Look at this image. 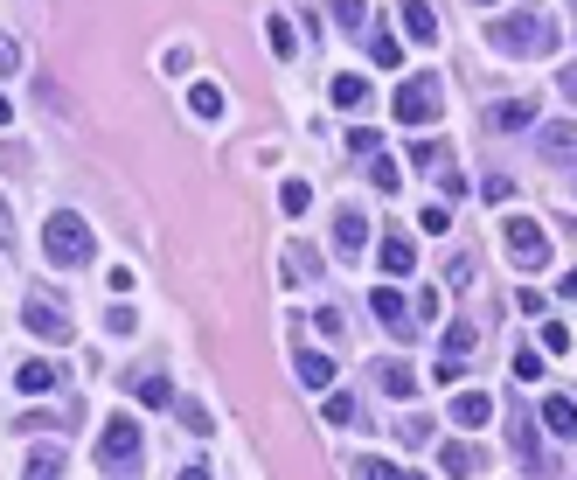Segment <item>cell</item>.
Listing matches in <instances>:
<instances>
[{"instance_id":"31","label":"cell","mask_w":577,"mask_h":480,"mask_svg":"<svg viewBox=\"0 0 577 480\" xmlns=\"http://www.w3.org/2000/svg\"><path fill=\"white\" fill-rule=\"evenodd\" d=\"M174 418H181V425H188L195 439H209V432H216V425H209V411H202V404H188V397L174 404Z\"/></svg>"},{"instance_id":"22","label":"cell","mask_w":577,"mask_h":480,"mask_svg":"<svg viewBox=\"0 0 577 480\" xmlns=\"http://www.w3.org/2000/svg\"><path fill=\"white\" fill-rule=\"evenodd\" d=\"M327 425H355L362 432V397L355 390H327Z\"/></svg>"},{"instance_id":"2","label":"cell","mask_w":577,"mask_h":480,"mask_svg":"<svg viewBox=\"0 0 577 480\" xmlns=\"http://www.w3.org/2000/svg\"><path fill=\"white\" fill-rule=\"evenodd\" d=\"M42 251H49V265H84V258L98 251V237H91V223H84L77 209H56V216L42 223Z\"/></svg>"},{"instance_id":"25","label":"cell","mask_w":577,"mask_h":480,"mask_svg":"<svg viewBox=\"0 0 577 480\" xmlns=\"http://www.w3.org/2000/svg\"><path fill=\"white\" fill-rule=\"evenodd\" d=\"M369 181H376L383 195H397V188H404V167H397L390 154H369Z\"/></svg>"},{"instance_id":"6","label":"cell","mask_w":577,"mask_h":480,"mask_svg":"<svg viewBox=\"0 0 577 480\" xmlns=\"http://www.w3.org/2000/svg\"><path fill=\"white\" fill-rule=\"evenodd\" d=\"M508 446H515V460H522V474H529V480H550V453H543V418H522V411H515V425H508Z\"/></svg>"},{"instance_id":"5","label":"cell","mask_w":577,"mask_h":480,"mask_svg":"<svg viewBox=\"0 0 577 480\" xmlns=\"http://www.w3.org/2000/svg\"><path fill=\"white\" fill-rule=\"evenodd\" d=\"M438 112H445V84H438V77H411V84L397 91V119H404V126H432Z\"/></svg>"},{"instance_id":"24","label":"cell","mask_w":577,"mask_h":480,"mask_svg":"<svg viewBox=\"0 0 577 480\" xmlns=\"http://www.w3.org/2000/svg\"><path fill=\"white\" fill-rule=\"evenodd\" d=\"M376 383H383L390 397H411V390H418V376H411V362H376Z\"/></svg>"},{"instance_id":"35","label":"cell","mask_w":577,"mask_h":480,"mask_svg":"<svg viewBox=\"0 0 577 480\" xmlns=\"http://www.w3.org/2000/svg\"><path fill=\"white\" fill-rule=\"evenodd\" d=\"M369 56H376V63H383V70H390V63H397V56H404V49H397V35H383V28H376V35H369Z\"/></svg>"},{"instance_id":"8","label":"cell","mask_w":577,"mask_h":480,"mask_svg":"<svg viewBox=\"0 0 577 480\" xmlns=\"http://www.w3.org/2000/svg\"><path fill=\"white\" fill-rule=\"evenodd\" d=\"M369 314L383 320V327H390V334H397V341H404V334H411V327H418V314H411V300H404V293H397V286H376V293H369Z\"/></svg>"},{"instance_id":"10","label":"cell","mask_w":577,"mask_h":480,"mask_svg":"<svg viewBox=\"0 0 577 480\" xmlns=\"http://www.w3.org/2000/svg\"><path fill=\"white\" fill-rule=\"evenodd\" d=\"M438 474L445 480H473L480 474V446H473V439H445V446H438Z\"/></svg>"},{"instance_id":"4","label":"cell","mask_w":577,"mask_h":480,"mask_svg":"<svg viewBox=\"0 0 577 480\" xmlns=\"http://www.w3.org/2000/svg\"><path fill=\"white\" fill-rule=\"evenodd\" d=\"M501 237H508V251H515L522 272H543V265H550V230H543L536 216H508Z\"/></svg>"},{"instance_id":"20","label":"cell","mask_w":577,"mask_h":480,"mask_svg":"<svg viewBox=\"0 0 577 480\" xmlns=\"http://www.w3.org/2000/svg\"><path fill=\"white\" fill-rule=\"evenodd\" d=\"M21 480H63V453H56V446H35V453L21 460Z\"/></svg>"},{"instance_id":"21","label":"cell","mask_w":577,"mask_h":480,"mask_svg":"<svg viewBox=\"0 0 577 480\" xmlns=\"http://www.w3.org/2000/svg\"><path fill=\"white\" fill-rule=\"evenodd\" d=\"M487 126H501V133H515V126H536V98H515V105H494V112H487Z\"/></svg>"},{"instance_id":"7","label":"cell","mask_w":577,"mask_h":480,"mask_svg":"<svg viewBox=\"0 0 577 480\" xmlns=\"http://www.w3.org/2000/svg\"><path fill=\"white\" fill-rule=\"evenodd\" d=\"M21 320H28V334H42V341H70V314H63L49 293H28V300H21Z\"/></svg>"},{"instance_id":"41","label":"cell","mask_w":577,"mask_h":480,"mask_svg":"<svg viewBox=\"0 0 577 480\" xmlns=\"http://www.w3.org/2000/svg\"><path fill=\"white\" fill-rule=\"evenodd\" d=\"M557 293H564V300L577 307V272H564V286H557Z\"/></svg>"},{"instance_id":"40","label":"cell","mask_w":577,"mask_h":480,"mask_svg":"<svg viewBox=\"0 0 577 480\" xmlns=\"http://www.w3.org/2000/svg\"><path fill=\"white\" fill-rule=\"evenodd\" d=\"M0 244H14V216H7V202H0Z\"/></svg>"},{"instance_id":"11","label":"cell","mask_w":577,"mask_h":480,"mask_svg":"<svg viewBox=\"0 0 577 480\" xmlns=\"http://www.w3.org/2000/svg\"><path fill=\"white\" fill-rule=\"evenodd\" d=\"M397 21H404L411 42H438V7L432 0H397Z\"/></svg>"},{"instance_id":"1","label":"cell","mask_w":577,"mask_h":480,"mask_svg":"<svg viewBox=\"0 0 577 480\" xmlns=\"http://www.w3.org/2000/svg\"><path fill=\"white\" fill-rule=\"evenodd\" d=\"M487 42H494L501 56H550V49H557L550 21H543L536 7H522V14H501V21L487 28Z\"/></svg>"},{"instance_id":"39","label":"cell","mask_w":577,"mask_h":480,"mask_svg":"<svg viewBox=\"0 0 577 480\" xmlns=\"http://www.w3.org/2000/svg\"><path fill=\"white\" fill-rule=\"evenodd\" d=\"M0 70H21V49H14L7 35H0Z\"/></svg>"},{"instance_id":"19","label":"cell","mask_w":577,"mask_h":480,"mask_svg":"<svg viewBox=\"0 0 577 480\" xmlns=\"http://www.w3.org/2000/svg\"><path fill=\"white\" fill-rule=\"evenodd\" d=\"M292 369H299V383H306V390H327V383H334V362H327L320 348H299V362H292Z\"/></svg>"},{"instance_id":"18","label":"cell","mask_w":577,"mask_h":480,"mask_svg":"<svg viewBox=\"0 0 577 480\" xmlns=\"http://www.w3.org/2000/svg\"><path fill=\"white\" fill-rule=\"evenodd\" d=\"M334 244H341V251H362V244H369V216H362V209H341V216H334Z\"/></svg>"},{"instance_id":"12","label":"cell","mask_w":577,"mask_h":480,"mask_svg":"<svg viewBox=\"0 0 577 480\" xmlns=\"http://www.w3.org/2000/svg\"><path fill=\"white\" fill-rule=\"evenodd\" d=\"M376 265H383L390 279H404V272L418 265V251H411V237H404V230H383V244H376Z\"/></svg>"},{"instance_id":"27","label":"cell","mask_w":577,"mask_h":480,"mask_svg":"<svg viewBox=\"0 0 577 480\" xmlns=\"http://www.w3.org/2000/svg\"><path fill=\"white\" fill-rule=\"evenodd\" d=\"M133 397H140L146 411H160V404H174V383H167V376H140V383H133Z\"/></svg>"},{"instance_id":"34","label":"cell","mask_w":577,"mask_h":480,"mask_svg":"<svg viewBox=\"0 0 577 480\" xmlns=\"http://www.w3.org/2000/svg\"><path fill=\"white\" fill-rule=\"evenodd\" d=\"M508 369H515V383H536V376H543V355H536V348H515Z\"/></svg>"},{"instance_id":"14","label":"cell","mask_w":577,"mask_h":480,"mask_svg":"<svg viewBox=\"0 0 577 480\" xmlns=\"http://www.w3.org/2000/svg\"><path fill=\"white\" fill-rule=\"evenodd\" d=\"M473 341H480V327H473V320H452V327L438 334V362H466Z\"/></svg>"},{"instance_id":"36","label":"cell","mask_w":577,"mask_h":480,"mask_svg":"<svg viewBox=\"0 0 577 480\" xmlns=\"http://www.w3.org/2000/svg\"><path fill=\"white\" fill-rule=\"evenodd\" d=\"M543 348H550V355H564V348H571V327H564V320H550V327H543Z\"/></svg>"},{"instance_id":"26","label":"cell","mask_w":577,"mask_h":480,"mask_svg":"<svg viewBox=\"0 0 577 480\" xmlns=\"http://www.w3.org/2000/svg\"><path fill=\"white\" fill-rule=\"evenodd\" d=\"M355 480H425V474H411V467H390V460H355Z\"/></svg>"},{"instance_id":"28","label":"cell","mask_w":577,"mask_h":480,"mask_svg":"<svg viewBox=\"0 0 577 480\" xmlns=\"http://www.w3.org/2000/svg\"><path fill=\"white\" fill-rule=\"evenodd\" d=\"M188 105H195V119H223V91L216 84H188Z\"/></svg>"},{"instance_id":"33","label":"cell","mask_w":577,"mask_h":480,"mask_svg":"<svg viewBox=\"0 0 577 480\" xmlns=\"http://www.w3.org/2000/svg\"><path fill=\"white\" fill-rule=\"evenodd\" d=\"M334 21L355 35V28H369V0H334Z\"/></svg>"},{"instance_id":"16","label":"cell","mask_w":577,"mask_h":480,"mask_svg":"<svg viewBox=\"0 0 577 480\" xmlns=\"http://www.w3.org/2000/svg\"><path fill=\"white\" fill-rule=\"evenodd\" d=\"M487 418H494V397H487V390H459V397H452V425L473 432V425H487Z\"/></svg>"},{"instance_id":"15","label":"cell","mask_w":577,"mask_h":480,"mask_svg":"<svg viewBox=\"0 0 577 480\" xmlns=\"http://www.w3.org/2000/svg\"><path fill=\"white\" fill-rule=\"evenodd\" d=\"M14 390H28V397H42V390H56V362H49V355H28V362L14 369Z\"/></svg>"},{"instance_id":"30","label":"cell","mask_w":577,"mask_h":480,"mask_svg":"<svg viewBox=\"0 0 577 480\" xmlns=\"http://www.w3.org/2000/svg\"><path fill=\"white\" fill-rule=\"evenodd\" d=\"M279 209H286V216H306V209H313V188H306V181H286V188H279Z\"/></svg>"},{"instance_id":"37","label":"cell","mask_w":577,"mask_h":480,"mask_svg":"<svg viewBox=\"0 0 577 480\" xmlns=\"http://www.w3.org/2000/svg\"><path fill=\"white\" fill-rule=\"evenodd\" d=\"M411 160H418V167H445V154H438V140H418V147H411Z\"/></svg>"},{"instance_id":"17","label":"cell","mask_w":577,"mask_h":480,"mask_svg":"<svg viewBox=\"0 0 577 480\" xmlns=\"http://www.w3.org/2000/svg\"><path fill=\"white\" fill-rule=\"evenodd\" d=\"M327 91H334V105H341V112H362V105H369V77H355V70H341Z\"/></svg>"},{"instance_id":"38","label":"cell","mask_w":577,"mask_h":480,"mask_svg":"<svg viewBox=\"0 0 577 480\" xmlns=\"http://www.w3.org/2000/svg\"><path fill=\"white\" fill-rule=\"evenodd\" d=\"M557 91H564V98L577 105V63H564V77H557Z\"/></svg>"},{"instance_id":"23","label":"cell","mask_w":577,"mask_h":480,"mask_svg":"<svg viewBox=\"0 0 577 480\" xmlns=\"http://www.w3.org/2000/svg\"><path fill=\"white\" fill-rule=\"evenodd\" d=\"M286 279H292V286L320 279V251H313V244H292V251H286Z\"/></svg>"},{"instance_id":"3","label":"cell","mask_w":577,"mask_h":480,"mask_svg":"<svg viewBox=\"0 0 577 480\" xmlns=\"http://www.w3.org/2000/svg\"><path fill=\"white\" fill-rule=\"evenodd\" d=\"M140 460H146V446H140V425H133V418H112V425L98 432V467L126 480V474H140Z\"/></svg>"},{"instance_id":"13","label":"cell","mask_w":577,"mask_h":480,"mask_svg":"<svg viewBox=\"0 0 577 480\" xmlns=\"http://www.w3.org/2000/svg\"><path fill=\"white\" fill-rule=\"evenodd\" d=\"M543 432L577 439V397H564V390H550V397H543Z\"/></svg>"},{"instance_id":"9","label":"cell","mask_w":577,"mask_h":480,"mask_svg":"<svg viewBox=\"0 0 577 480\" xmlns=\"http://www.w3.org/2000/svg\"><path fill=\"white\" fill-rule=\"evenodd\" d=\"M536 147H543V160H557V167H577V126H571V119L536 126Z\"/></svg>"},{"instance_id":"43","label":"cell","mask_w":577,"mask_h":480,"mask_svg":"<svg viewBox=\"0 0 577 480\" xmlns=\"http://www.w3.org/2000/svg\"><path fill=\"white\" fill-rule=\"evenodd\" d=\"M7 119H14V98H7V91H0V126H7Z\"/></svg>"},{"instance_id":"32","label":"cell","mask_w":577,"mask_h":480,"mask_svg":"<svg viewBox=\"0 0 577 480\" xmlns=\"http://www.w3.org/2000/svg\"><path fill=\"white\" fill-rule=\"evenodd\" d=\"M397 439H404L411 453H418V446H432V418H418V411H411V418L397 425Z\"/></svg>"},{"instance_id":"42","label":"cell","mask_w":577,"mask_h":480,"mask_svg":"<svg viewBox=\"0 0 577 480\" xmlns=\"http://www.w3.org/2000/svg\"><path fill=\"white\" fill-rule=\"evenodd\" d=\"M181 480H216V474L209 467H181Z\"/></svg>"},{"instance_id":"44","label":"cell","mask_w":577,"mask_h":480,"mask_svg":"<svg viewBox=\"0 0 577 480\" xmlns=\"http://www.w3.org/2000/svg\"><path fill=\"white\" fill-rule=\"evenodd\" d=\"M480 7H494V0H480Z\"/></svg>"},{"instance_id":"29","label":"cell","mask_w":577,"mask_h":480,"mask_svg":"<svg viewBox=\"0 0 577 480\" xmlns=\"http://www.w3.org/2000/svg\"><path fill=\"white\" fill-rule=\"evenodd\" d=\"M265 35H272V56L292 63V49H299V42H292V21H286V14H272V21H265Z\"/></svg>"}]
</instances>
